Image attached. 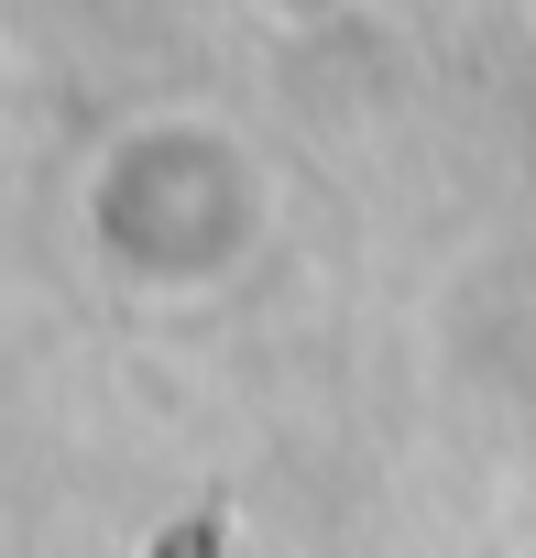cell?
I'll use <instances>...</instances> for the list:
<instances>
[]
</instances>
